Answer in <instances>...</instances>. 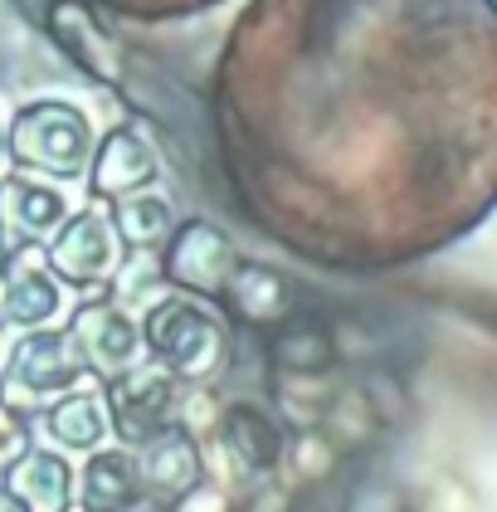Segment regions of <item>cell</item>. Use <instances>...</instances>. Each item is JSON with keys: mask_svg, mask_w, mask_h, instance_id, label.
<instances>
[{"mask_svg": "<svg viewBox=\"0 0 497 512\" xmlns=\"http://www.w3.org/2000/svg\"><path fill=\"white\" fill-rule=\"evenodd\" d=\"M273 118H317L332 152L317 264L459 244L497 210V0H254L220 59V127Z\"/></svg>", "mask_w": 497, "mask_h": 512, "instance_id": "1", "label": "cell"}, {"mask_svg": "<svg viewBox=\"0 0 497 512\" xmlns=\"http://www.w3.org/2000/svg\"><path fill=\"white\" fill-rule=\"evenodd\" d=\"M142 347L176 381L205 386V381H215L230 366L234 337L230 322L215 313L205 298L171 293V298H152L142 308Z\"/></svg>", "mask_w": 497, "mask_h": 512, "instance_id": "2", "label": "cell"}, {"mask_svg": "<svg viewBox=\"0 0 497 512\" xmlns=\"http://www.w3.org/2000/svg\"><path fill=\"white\" fill-rule=\"evenodd\" d=\"M93 118L78 108V103H64V98H39V103H25L10 132H5V152L10 161H20L25 171H44L54 181H78L93 161Z\"/></svg>", "mask_w": 497, "mask_h": 512, "instance_id": "3", "label": "cell"}, {"mask_svg": "<svg viewBox=\"0 0 497 512\" xmlns=\"http://www.w3.org/2000/svg\"><path fill=\"white\" fill-rule=\"evenodd\" d=\"M205 439H210V459L220 464V483H230L244 498L268 488L288 454V425L259 400H225L215 430Z\"/></svg>", "mask_w": 497, "mask_h": 512, "instance_id": "4", "label": "cell"}, {"mask_svg": "<svg viewBox=\"0 0 497 512\" xmlns=\"http://www.w3.org/2000/svg\"><path fill=\"white\" fill-rule=\"evenodd\" d=\"M234 269H239V249L215 220H181L171 239L161 244V274L191 298H225Z\"/></svg>", "mask_w": 497, "mask_h": 512, "instance_id": "5", "label": "cell"}, {"mask_svg": "<svg viewBox=\"0 0 497 512\" xmlns=\"http://www.w3.org/2000/svg\"><path fill=\"white\" fill-rule=\"evenodd\" d=\"M117 259H122V239H117V230H113V215H103V210H93V205L69 215V220L54 230L49 249H44L49 274L64 278L78 293H103L117 269Z\"/></svg>", "mask_w": 497, "mask_h": 512, "instance_id": "6", "label": "cell"}, {"mask_svg": "<svg viewBox=\"0 0 497 512\" xmlns=\"http://www.w3.org/2000/svg\"><path fill=\"white\" fill-rule=\"evenodd\" d=\"M69 337H74L78 356H83V366L98 376V381H117V376H127L132 366H142V322H132L127 308L117 303V298H103V293H93V298H83L74 313H69V327H64Z\"/></svg>", "mask_w": 497, "mask_h": 512, "instance_id": "7", "label": "cell"}, {"mask_svg": "<svg viewBox=\"0 0 497 512\" xmlns=\"http://www.w3.org/2000/svg\"><path fill=\"white\" fill-rule=\"evenodd\" d=\"M108 415H113V434L127 449H142L147 439L176 425L181 415V381L161 366H132L127 376L108 381Z\"/></svg>", "mask_w": 497, "mask_h": 512, "instance_id": "8", "label": "cell"}, {"mask_svg": "<svg viewBox=\"0 0 497 512\" xmlns=\"http://www.w3.org/2000/svg\"><path fill=\"white\" fill-rule=\"evenodd\" d=\"M88 366L78 356L74 337L69 332H54V327H35L15 342V352L5 356V386L10 391H25L44 400V395H59V391H78L88 386Z\"/></svg>", "mask_w": 497, "mask_h": 512, "instance_id": "9", "label": "cell"}, {"mask_svg": "<svg viewBox=\"0 0 497 512\" xmlns=\"http://www.w3.org/2000/svg\"><path fill=\"white\" fill-rule=\"evenodd\" d=\"M161 181V157L156 142L137 122H117L103 132V142L93 147L88 161V196L93 200H122L137 191H152Z\"/></svg>", "mask_w": 497, "mask_h": 512, "instance_id": "10", "label": "cell"}, {"mask_svg": "<svg viewBox=\"0 0 497 512\" xmlns=\"http://www.w3.org/2000/svg\"><path fill=\"white\" fill-rule=\"evenodd\" d=\"M44 25H49V40L78 64V74H88L93 83H122V49L98 25L88 0H54Z\"/></svg>", "mask_w": 497, "mask_h": 512, "instance_id": "11", "label": "cell"}, {"mask_svg": "<svg viewBox=\"0 0 497 512\" xmlns=\"http://www.w3.org/2000/svg\"><path fill=\"white\" fill-rule=\"evenodd\" d=\"M137 469H142L147 498H152V503H166V508L181 503L195 483L210 478V473H205L200 439H195L191 430H181V425H166L156 439H147V444L137 449Z\"/></svg>", "mask_w": 497, "mask_h": 512, "instance_id": "12", "label": "cell"}, {"mask_svg": "<svg viewBox=\"0 0 497 512\" xmlns=\"http://www.w3.org/2000/svg\"><path fill=\"white\" fill-rule=\"evenodd\" d=\"M69 220V196L30 181V176H5L0 181V235L15 239L20 249H35L39 239H49L59 225Z\"/></svg>", "mask_w": 497, "mask_h": 512, "instance_id": "13", "label": "cell"}, {"mask_svg": "<svg viewBox=\"0 0 497 512\" xmlns=\"http://www.w3.org/2000/svg\"><path fill=\"white\" fill-rule=\"evenodd\" d=\"M239 322L249 327H278L288 313H298V283L278 269H268L259 259H239L230 288L220 298Z\"/></svg>", "mask_w": 497, "mask_h": 512, "instance_id": "14", "label": "cell"}, {"mask_svg": "<svg viewBox=\"0 0 497 512\" xmlns=\"http://www.w3.org/2000/svg\"><path fill=\"white\" fill-rule=\"evenodd\" d=\"M78 503L83 512H137L147 503V488H142V469H137V454L127 449H93L83 478H78Z\"/></svg>", "mask_w": 497, "mask_h": 512, "instance_id": "15", "label": "cell"}, {"mask_svg": "<svg viewBox=\"0 0 497 512\" xmlns=\"http://www.w3.org/2000/svg\"><path fill=\"white\" fill-rule=\"evenodd\" d=\"M268 361L283 376H332V366H337V337L317 317L288 313L278 327H268Z\"/></svg>", "mask_w": 497, "mask_h": 512, "instance_id": "16", "label": "cell"}, {"mask_svg": "<svg viewBox=\"0 0 497 512\" xmlns=\"http://www.w3.org/2000/svg\"><path fill=\"white\" fill-rule=\"evenodd\" d=\"M0 317L5 327H49L59 317V278L49 274V264H39L35 254L15 259L10 274L0 278Z\"/></svg>", "mask_w": 497, "mask_h": 512, "instance_id": "17", "label": "cell"}, {"mask_svg": "<svg viewBox=\"0 0 497 512\" xmlns=\"http://www.w3.org/2000/svg\"><path fill=\"white\" fill-rule=\"evenodd\" d=\"M44 430L59 449H78V454H93L103 449V439L113 434V415H108V395H98L93 386H78V391L59 395L49 410H44Z\"/></svg>", "mask_w": 497, "mask_h": 512, "instance_id": "18", "label": "cell"}, {"mask_svg": "<svg viewBox=\"0 0 497 512\" xmlns=\"http://www.w3.org/2000/svg\"><path fill=\"white\" fill-rule=\"evenodd\" d=\"M5 488L30 512H69L74 508V469H69L59 454H49V449H30L15 469L5 473Z\"/></svg>", "mask_w": 497, "mask_h": 512, "instance_id": "19", "label": "cell"}, {"mask_svg": "<svg viewBox=\"0 0 497 512\" xmlns=\"http://www.w3.org/2000/svg\"><path fill=\"white\" fill-rule=\"evenodd\" d=\"M113 230L122 239V249H161L176 230V205L156 191L122 196L113 200Z\"/></svg>", "mask_w": 497, "mask_h": 512, "instance_id": "20", "label": "cell"}, {"mask_svg": "<svg viewBox=\"0 0 497 512\" xmlns=\"http://www.w3.org/2000/svg\"><path fill=\"white\" fill-rule=\"evenodd\" d=\"M381 415H376V405H371V395L366 386H342V391H332L327 400V415H322V430L332 434L342 449H361V444H371L376 434H381Z\"/></svg>", "mask_w": 497, "mask_h": 512, "instance_id": "21", "label": "cell"}, {"mask_svg": "<svg viewBox=\"0 0 497 512\" xmlns=\"http://www.w3.org/2000/svg\"><path fill=\"white\" fill-rule=\"evenodd\" d=\"M327 376H283L278 371V391H273V415L288 425V430H312V425H322V415H327V400L332 391L322 386Z\"/></svg>", "mask_w": 497, "mask_h": 512, "instance_id": "22", "label": "cell"}, {"mask_svg": "<svg viewBox=\"0 0 497 512\" xmlns=\"http://www.w3.org/2000/svg\"><path fill=\"white\" fill-rule=\"evenodd\" d=\"M283 464L298 473V483H332V473L342 464V444L332 439V434L322 430V425H312V430H293L288 434V454H283Z\"/></svg>", "mask_w": 497, "mask_h": 512, "instance_id": "23", "label": "cell"}, {"mask_svg": "<svg viewBox=\"0 0 497 512\" xmlns=\"http://www.w3.org/2000/svg\"><path fill=\"white\" fill-rule=\"evenodd\" d=\"M161 283H166V274H161L156 249H127V259H117L113 298L122 303V308H147Z\"/></svg>", "mask_w": 497, "mask_h": 512, "instance_id": "24", "label": "cell"}, {"mask_svg": "<svg viewBox=\"0 0 497 512\" xmlns=\"http://www.w3.org/2000/svg\"><path fill=\"white\" fill-rule=\"evenodd\" d=\"M88 5H108V10L137 15V20H171V15H191V10L220 5V0H88Z\"/></svg>", "mask_w": 497, "mask_h": 512, "instance_id": "25", "label": "cell"}, {"mask_svg": "<svg viewBox=\"0 0 497 512\" xmlns=\"http://www.w3.org/2000/svg\"><path fill=\"white\" fill-rule=\"evenodd\" d=\"M220 410H225V400L215 391H191V395H181V430H191L195 439H205V434L215 430V420H220Z\"/></svg>", "mask_w": 497, "mask_h": 512, "instance_id": "26", "label": "cell"}, {"mask_svg": "<svg viewBox=\"0 0 497 512\" xmlns=\"http://www.w3.org/2000/svg\"><path fill=\"white\" fill-rule=\"evenodd\" d=\"M35 449V434H30V425L15 415V410H5L0 405V473H10L25 454Z\"/></svg>", "mask_w": 497, "mask_h": 512, "instance_id": "27", "label": "cell"}, {"mask_svg": "<svg viewBox=\"0 0 497 512\" xmlns=\"http://www.w3.org/2000/svg\"><path fill=\"white\" fill-rule=\"evenodd\" d=\"M225 512H278V508H268V493L259 488V493H249V498L239 493V498H234V503H230Z\"/></svg>", "mask_w": 497, "mask_h": 512, "instance_id": "28", "label": "cell"}, {"mask_svg": "<svg viewBox=\"0 0 497 512\" xmlns=\"http://www.w3.org/2000/svg\"><path fill=\"white\" fill-rule=\"evenodd\" d=\"M0 512H30V508H25V503H20V498L5 488V483H0Z\"/></svg>", "mask_w": 497, "mask_h": 512, "instance_id": "29", "label": "cell"}, {"mask_svg": "<svg viewBox=\"0 0 497 512\" xmlns=\"http://www.w3.org/2000/svg\"><path fill=\"white\" fill-rule=\"evenodd\" d=\"M10 264H15V249H10V239L0 235V278L10 274Z\"/></svg>", "mask_w": 497, "mask_h": 512, "instance_id": "30", "label": "cell"}, {"mask_svg": "<svg viewBox=\"0 0 497 512\" xmlns=\"http://www.w3.org/2000/svg\"><path fill=\"white\" fill-rule=\"evenodd\" d=\"M10 157V152H5V127H0V161Z\"/></svg>", "mask_w": 497, "mask_h": 512, "instance_id": "31", "label": "cell"}, {"mask_svg": "<svg viewBox=\"0 0 497 512\" xmlns=\"http://www.w3.org/2000/svg\"><path fill=\"white\" fill-rule=\"evenodd\" d=\"M0 405H5V371H0Z\"/></svg>", "mask_w": 497, "mask_h": 512, "instance_id": "32", "label": "cell"}, {"mask_svg": "<svg viewBox=\"0 0 497 512\" xmlns=\"http://www.w3.org/2000/svg\"><path fill=\"white\" fill-rule=\"evenodd\" d=\"M0 332H5V317H0Z\"/></svg>", "mask_w": 497, "mask_h": 512, "instance_id": "33", "label": "cell"}, {"mask_svg": "<svg viewBox=\"0 0 497 512\" xmlns=\"http://www.w3.org/2000/svg\"><path fill=\"white\" fill-rule=\"evenodd\" d=\"M137 512H142V508H137ZM147 512H156V508H147Z\"/></svg>", "mask_w": 497, "mask_h": 512, "instance_id": "34", "label": "cell"}]
</instances>
